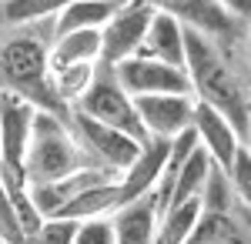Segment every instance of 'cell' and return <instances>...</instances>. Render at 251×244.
I'll list each match as a JSON object with an SVG mask.
<instances>
[{
	"mask_svg": "<svg viewBox=\"0 0 251 244\" xmlns=\"http://www.w3.org/2000/svg\"><path fill=\"white\" fill-rule=\"evenodd\" d=\"M184 74L191 80V94L201 104H211L221 111L231 127L238 131L241 144H248V124H251V94L238 80L228 60L221 57L214 37L184 27Z\"/></svg>",
	"mask_w": 251,
	"mask_h": 244,
	"instance_id": "cell-1",
	"label": "cell"
},
{
	"mask_svg": "<svg viewBox=\"0 0 251 244\" xmlns=\"http://www.w3.org/2000/svg\"><path fill=\"white\" fill-rule=\"evenodd\" d=\"M91 161H84V147L71 131L67 117L50 111L34 114V127L27 137V150H24V177L30 184H44V181H57L71 171L84 168Z\"/></svg>",
	"mask_w": 251,
	"mask_h": 244,
	"instance_id": "cell-2",
	"label": "cell"
},
{
	"mask_svg": "<svg viewBox=\"0 0 251 244\" xmlns=\"http://www.w3.org/2000/svg\"><path fill=\"white\" fill-rule=\"evenodd\" d=\"M0 77L7 80V87L14 94L27 97L40 111L60 114V117L71 114L54 97V91H50V80H47V47L40 40L14 37L10 44H3V50H0Z\"/></svg>",
	"mask_w": 251,
	"mask_h": 244,
	"instance_id": "cell-3",
	"label": "cell"
},
{
	"mask_svg": "<svg viewBox=\"0 0 251 244\" xmlns=\"http://www.w3.org/2000/svg\"><path fill=\"white\" fill-rule=\"evenodd\" d=\"M71 111L87 114V117H94L100 124H107V127H117V131L137 137V141H148V131H144V124H141V117H137L134 97L117 84L111 71L94 74L91 87L71 104Z\"/></svg>",
	"mask_w": 251,
	"mask_h": 244,
	"instance_id": "cell-4",
	"label": "cell"
},
{
	"mask_svg": "<svg viewBox=\"0 0 251 244\" xmlns=\"http://www.w3.org/2000/svg\"><path fill=\"white\" fill-rule=\"evenodd\" d=\"M67 124H71V131L77 137V144L84 147V154L91 157V164L111 168L117 174L134 161L141 144H144V141L117 131V127H107V124H100V121H94V117H87L80 111L67 114Z\"/></svg>",
	"mask_w": 251,
	"mask_h": 244,
	"instance_id": "cell-5",
	"label": "cell"
},
{
	"mask_svg": "<svg viewBox=\"0 0 251 244\" xmlns=\"http://www.w3.org/2000/svg\"><path fill=\"white\" fill-rule=\"evenodd\" d=\"M151 17H154L151 0H121L117 10L107 17V24L100 27V60L97 64L114 67L117 60L134 57L144 44Z\"/></svg>",
	"mask_w": 251,
	"mask_h": 244,
	"instance_id": "cell-6",
	"label": "cell"
},
{
	"mask_svg": "<svg viewBox=\"0 0 251 244\" xmlns=\"http://www.w3.org/2000/svg\"><path fill=\"white\" fill-rule=\"evenodd\" d=\"M114 80L127 91L131 97L141 94H191V80L184 74V67L164 64L157 57L148 54H134L117 60L114 67H107Z\"/></svg>",
	"mask_w": 251,
	"mask_h": 244,
	"instance_id": "cell-7",
	"label": "cell"
},
{
	"mask_svg": "<svg viewBox=\"0 0 251 244\" xmlns=\"http://www.w3.org/2000/svg\"><path fill=\"white\" fill-rule=\"evenodd\" d=\"M134 107L148 137L171 141V137H177L181 131L191 127L194 94H141L134 97Z\"/></svg>",
	"mask_w": 251,
	"mask_h": 244,
	"instance_id": "cell-8",
	"label": "cell"
},
{
	"mask_svg": "<svg viewBox=\"0 0 251 244\" xmlns=\"http://www.w3.org/2000/svg\"><path fill=\"white\" fill-rule=\"evenodd\" d=\"M37 107L14 91H0V164L24 171V150Z\"/></svg>",
	"mask_w": 251,
	"mask_h": 244,
	"instance_id": "cell-9",
	"label": "cell"
},
{
	"mask_svg": "<svg viewBox=\"0 0 251 244\" xmlns=\"http://www.w3.org/2000/svg\"><path fill=\"white\" fill-rule=\"evenodd\" d=\"M168 147H171V141H164V137H148L141 144L137 157L117 177L121 204H131V201H137V197H144V194L154 191V184L164 174V164H168Z\"/></svg>",
	"mask_w": 251,
	"mask_h": 244,
	"instance_id": "cell-10",
	"label": "cell"
},
{
	"mask_svg": "<svg viewBox=\"0 0 251 244\" xmlns=\"http://www.w3.org/2000/svg\"><path fill=\"white\" fill-rule=\"evenodd\" d=\"M191 127L198 134V144L211 154L214 168H228L234 157V150L241 147V137L231 127V121L225 117L221 111H214L211 104H201L194 100V117H191Z\"/></svg>",
	"mask_w": 251,
	"mask_h": 244,
	"instance_id": "cell-11",
	"label": "cell"
},
{
	"mask_svg": "<svg viewBox=\"0 0 251 244\" xmlns=\"http://www.w3.org/2000/svg\"><path fill=\"white\" fill-rule=\"evenodd\" d=\"M151 3L157 10L174 14L184 27H194L208 37H225L234 27V20L218 7V0H151Z\"/></svg>",
	"mask_w": 251,
	"mask_h": 244,
	"instance_id": "cell-12",
	"label": "cell"
},
{
	"mask_svg": "<svg viewBox=\"0 0 251 244\" xmlns=\"http://www.w3.org/2000/svg\"><path fill=\"white\" fill-rule=\"evenodd\" d=\"M137 54L157 57L164 64H174V67H184V24L168 14V10H157L148 24V34H144V44Z\"/></svg>",
	"mask_w": 251,
	"mask_h": 244,
	"instance_id": "cell-13",
	"label": "cell"
},
{
	"mask_svg": "<svg viewBox=\"0 0 251 244\" xmlns=\"http://www.w3.org/2000/svg\"><path fill=\"white\" fill-rule=\"evenodd\" d=\"M111 218H114L117 244H154L157 218H161L154 194H144L131 204H121Z\"/></svg>",
	"mask_w": 251,
	"mask_h": 244,
	"instance_id": "cell-14",
	"label": "cell"
},
{
	"mask_svg": "<svg viewBox=\"0 0 251 244\" xmlns=\"http://www.w3.org/2000/svg\"><path fill=\"white\" fill-rule=\"evenodd\" d=\"M100 60V30H71L57 34L47 47V71L67 64H97Z\"/></svg>",
	"mask_w": 251,
	"mask_h": 244,
	"instance_id": "cell-15",
	"label": "cell"
},
{
	"mask_svg": "<svg viewBox=\"0 0 251 244\" xmlns=\"http://www.w3.org/2000/svg\"><path fill=\"white\" fill-rule=\"evenodd\" d=\"M211 171H214L211 154L198 144V147L188 154V161L174 171L171 194H168V207H171V204H181V201H191V197H201V191H204V184H208ZM168 207H164V211H168ZM164 211H161V214H164Z\"/></svg>",
	"mask_w": 251,
	"mask_h": 244,
	"instance_id": "cell-16",
	"label": "cell"
},
{
	"mask_svg": "<svg viewBox=\"0 0 251 244\" xmlns=\"http://www.w3.org/2000/svg\"><path fill=\"white\" fill-rule=\"evenodd\" d=\"M117 207H121V188H117V181H107V184H94V188L74 194V197L60 207L54 218L87 221V218H104V214H114Z\"/></svg>",
	"mask_w": 251,
	"mask_h": 244,
	"instance_id": "cell-17",
	"label": "cell"
},
{
	"mask_svg": "<svg viewBox=\"0 0 251 244\" xmlns=\"http://www.w3.org/2000/svg\"><path fill=\"white\" fill-rule=\"evenodd\" d=\"M121 0H71L54 17V37L71 30H100Z\"/></svg>",
	"mask_w": 251,
	"mask_h": 244,
	"instance_id": "cell-18",
	"label": "cell"
},
{
	"mask_svg": "<svg viewBox=\"0 0 251 244\" xmlns=\"http://www.w3.org/2000/svg\"><path fill=\"white\" fill-rule=\"evenodd\" d=\"M94 74H97V64H67V67H57V71H47V80H50L54 97L71 111V104L91 87Z\"/></svg>",
	"mask_w": 251,
	"mask_h": 244,
	"instance_id": "cell-19",
	"label": "cell"
},
{
	"mask_svg": "<svg viewBox=\"0 0 251 244\" xmlns=\"http://www.w3.org/2000/svg\"><path fill=\"white\" fill-rule=\"evenodd\" d=\"M71 0H3V20L7 24H37V20L57 17Z\"/></svg>",
	"mask_w": 251,
	"mask_h": 244,
	"instance_id": "cell-20",
	"label": "cell"
},
{
	"mask_svg": "<svg viewBox=\"0 0 251 244\" xmlns=\"http://www.w3.org/2000/svg\"><path fill=\"white\" fill-rule=\"evenodd\" d=\"M225 177H228L231 191L241 197V207H251V150H248V144H241L234 150L231 164L225 168Z\"/></svg>",
	"mask_w": 251,
	"mask_h": 244,
	"instance_id": "cell-21",
	"label": "cell"
},
{
	"mask_svg": "<svg viewBox=\"0 0 251 244\" xmlns=\"http://www.w3.org/2000/svg\"><path fill=\"white\" fill-rule=\"evenodd\" d=\"M74 231H77V221L44 218V221L24 238V244H74Z\"/></svg>",
	"mask_w": 251,
	"mask_h": 244,
	"instance_id": "cell-22",
	"label": "cell"
},
{
	"mask_svg": "<svg viewBox=\"0 0 251 244\" xmlns=\"http://www.w3.org/2000/svg\"><path fill=\"white\" fill-rule=\"evenodd\" d=\"M74 244H117L114 218H111V214H104V218H87V221H77Z\"/></svg>",
	"mask_w": 251,
	"mask_h": 244,
	"instance_id": "cell-23",
	"label": "cell"
},
{
	"mask_svg": "<svg viewBox=\"0 0 251 244\" xmlns=\"http://www.w3.org/2000/svg\"><path fill=\"white\" fill-rule=\"evenodd\" d=\"M0 241L24 244V227H20V218H17V211H14V204H10L3 184H0Z\"/></svg>",
	"mask_w": 251,
	"mask_h": 244,
	"instance_id": "cell-24",
	"label": "cell"
},
{
	"mask_svg": "<svg viewBox=\"0 0 251 244\" xmlns=\"http://www.w3.org/2000/svg\"><path fill=\"white\" fill-rule=\"evenodd\" d=\"M218 7L231 20H251V0H218Z\"/></svg>",
	"mask_w": 251,
	"mask_h": 244,
	"instance_id": "cell-25",
	"label": "cell"
},
{
	"mask_svg": "<svg viewBox=\"0 0 251 244\" xmlns=\"http://www.w3.org/2000/svg\"><path fill=\"white\" fill-rule=\"evenodd\" d=\"M241 218H245V224H248V231H251V207H241Z\"/></svg>",
	"mask_w": 251,
	"mask_h": 244,
	"instance_id": "cell-26",
	"label": "cell"
},
{
	"mask_svg": "<svg viewBox=\"0 0 251 244\" xmlns=\"http://www.w3.org/2000/svg\"><path fill=\"white\" fill-rule=\"evenodd\" d=\"M248 150H251V124H248Z\"/></svg>",
	"mask_w": 251,
	"mask_h": 244,
	"instance_id": "cell-27",
	"label": "cell"
},
{
	"mask_svg": "<svg viewBox=\"0 0 251 244\" xmlns=\"http://www.w3.org/2000/svg\"><path fill=\"white\" fill-rule=\"evenodd\" d=\"M248 60H251V37H248Z\"/></svg>",
	"mask_w": 251,
	"mask_h": 244,
	"instance_id": "cell-28",
	"label": "cell"
}]
</instances>
